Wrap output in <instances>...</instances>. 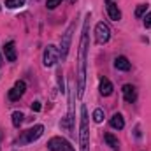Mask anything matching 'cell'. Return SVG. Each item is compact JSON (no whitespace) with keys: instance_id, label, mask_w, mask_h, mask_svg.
Returning <instances> with one entry per match:
<instances>
[{"instance_id":"obj_1","label":"cell","mask_w":151,"mask_h":151,"mask_svg":"<svg viewBox=\"0 0 151 151\" xmlns=\"http://www.w3.org/2000/svg\"><path fill=\"white\" fill-rule=\"evenodd\" d=\"M88 27H90V14H86L84 25H83V34L79 40V81H77V97L81 99L84 93V76H86V51H88Z\"/></svg>"},{"instance_id":"obj_2","label":"cell","mask_w":151,"mask_h":151,"mask_svg":"<svg viewBox=\"0 0 151 151\" xmlns=\"http://www.w3.org/2000/svg\"><path fill=\"white\" fill-rule=\"evenodd\" d=\"M79 146L81 151H90V128H88V111L81 107V123H79Z\"/></svg>"},{"instance_id":"obj_3","label":"cell","mask_w":151,"mask_h":151,"mask_svg":"<svg viewBox=\"0 0 151 151\" xmlns=\"http://www.w3.org/2000/svg\"><path fill=\"white\" fill-rule=\"evenodd\" d=\"M44 134V127L42 125H35V127H32V128H28V130H25L18 139H16V146L19 144V146H23V144H30V142H34V141H37L39 137Z\"/></svg>"},{"instance_id":"obj_4","label":"cell","mask_w":151,"mask_h":151,"mask_svg":"<svg viewBox=\"0 0 151 151\" xmlns=\"http://www.w3.org/2000/svg\"><path fill=\"white\" fill-rule=\"evenodd\" d=\"M74 28H76V25H74V23H70V25H69V28L65 30V34L62 35L60 47H58V51H60V58H62V60H65V58H67V55H69V49H70V42H72V34H74Z\"/></svg>"},{"instance_id":"obj_5","label":"cell","mask_w":151,"mask_h":151,"mask_svg":"<svg viewBox=\"0 0 151 151\" xmlns=\"http://www.w3.org/2000/svg\"><path fill=\"white\" fill-rule=\"evenodd\" d=\"M58 58H60L58 47L53 46V44H47V47L44 49V55H42V63H44L46 67H53V65L58 62Z\"/></svg>"},{"instance_id":"obj_6","label":"cell","mask_w":151,"mask_h":151,"mask_svg":"<svg viewBox=\"0 0 151 151\" xmlns=\"http://www.w3.org/2000/svg\"><path fill=\"white\" fill-rule=\"evenodd\" d=\"M47 150L49 151H76L70 142L63 137H51L47 141Z\"/></svg>"},{"instance_id":"obj_7","label":"cell","mask_w":151,"mask_h":151,"mask_svg":"<svg viewBox=\"0 0 151 151\" xmlns=\"http://www.w3.org/2000/svg\"><path fill=\"white\" fill-rule=\"evenodd\" d=\"M109 39H111V30H109V27H107L104 21L97 23V27H95V40H97V44H107Z\"/></svg>"},{"instance_id":"obj_8","label":"cell","mask_w":151,"mask_h":151,"mask_svg":"<svg viewBox=\"0 0 151 151\" xmlns=\"http://www.w3.org/2000/svg\"><path fill=\"white\" fill-rule=\"evenodd\" d=\"M25 91H27V83H25V81H18V83L12 86V90H9V99H11L12 102H16V100H19V99L25 95Z\"/></svg>"},{"instance_id":"obj_9","label":"cell","mask_w":151,"mask_h":151,"mask_svg":"<svg viewBox=\"0 0 151 151\" xmlns=\"http://www.w3.org/2000/svg\"><path fill=\"white\" fill-rule=\"evenodd\" d=\"M121 91H123V99H125L128 104H134V102L137 100V90H135V86H132V84H125Z\"/></svg>"},{"instance_id":"obj_10","label":"cell","mask_w":151,"mask_h":151,"mask_svg":"<svg viewBox=\"0 0 151 151\" xmlns=\"http://www.w3.org/2000/svg\"><path fill=\"white\" fill-rule=\"evenodd\" d=\"M4 55H5V60L7 62H16V58H18V55H16V47H14V42L12 40H9V42H5V46H4Z\"/></svg>"},{"instance_id":"obj_11","label":"cell","mask_w":151,"mask_h":151,"mask_svg":"<svg viewBox=\"0 0 151 151\" xmlns=\"http://www.w3.org/2000/svg\"><path fill=\"white\" fill-rule=\"evenodd\" d=\"M114 67H116L118 70L127 72V70H130V69H132V63L128 62V58H127V56H116V60H114Z\"/></svg>"},{"instance_id":"obj_12","label":"cell","mask_w":151,"mask_h":151,"mask_svg":"<svg viewBox=\"0 0 151 151\" xmlns=\"http://www.w3.org/2000/svg\"><path fill=\"white\" fill-rule=\"evenodd\" d=\"M106 5H107V14H109V18H111L113 21H119V19H121V11L118 9V5H116L114 2H107Z\"/></svg>"},{"instance_id":"obj_13","label":"cell","mask_w":151,"mask_h":151,"mask_svg":"<svg viewBox=\"0 0 151 151\" xmlns=\"http://www.w3.org/2000/svg\"><path fill=\"white\" fill-rule=\"evenodd\" d=\"M109 125L113 127V128H116V130H123L125 128V119H123V116L119 113L113 114V118L109 119Z\"/></svg>"},{"instance_id":"obj_14","label":"cell","mask_w":151,"mask_h":151,"mask_svg":"<svg viewBox=\"0 0 151 151\" xmlns=\"http://www.w3.org/2000/svg\"><path fill=\"white\" fill-rule=\"evenodd\" d=\"M113 93V83L109 81V79H102L100 81V95H104V97H109Z\"/></svg>"},{"instance_id":"obj_15","label":"cell","mask_w":151,"mask_h":151,"mask_svg":"<svg viewBox=\"0 0 151 151\" xmlns=\"http://www.w3.org/2000/svg\"><path fill=\"white\" fill-rule=\"evenodd\" d=\"M104 141H106V144H107L109 148H113V150H118V146H119L118 139L114 137L113 134H104Z\"/></svg>"},{"instance_id":"obj_16","label":"cell","mask_w":151,"mask_h":151,"mask_svg":"<svg viewBox=\"0 0 151 151\" xmlns=\"http://www.w3.org/2000/svg\"><path fill=\"white\" fill-rule=\"evenodd\" d=\"M23 118H25V116H23L21 111H14V113H12V125H14L16 128H19L21 123H23Z\"/></svg>"},{"instance_id":"obj_17","label":"cell","mask_w":151,"mask_h":151,"mask_svg":"<svg viewBox=\"0 0 151 151\" xmlns=\"http://www.w3.org/2000/svg\"><path fill=\"white\" fill-rule=\"evenodd\" d=\"M25 2H27V0H5V5H7L9 9H16V7L25 5Z\"/></svg>"},{"instance_id":"obj_18","label":"cell","mask_w":151,"mask_h":151,"mask_svg":"<svg viewBox=\"0 0 151 151\" xmlns=\"http://www.w3.org/2000/svg\"><path fill=\"white\" fill-rule=\"evenodd\" d=\"M91 118H93L95 123H102V121H104V111H102V109H95L93 114H91Z\"/></svg>"},{"instance_id":"obj_19","label":"cell","mask_w":151,"mask_h":151,"mask_svg":"<svg viewBox=\"0 0 151 151\" xmlns=\"http://www.w3.org/2000/svg\"><path fill=\"white\" fill-rule=\"evenodd\" d=\"M146 11H148V4L137 5V9H135V18H142V16L146 14Z\"/></svg>"},{"instance_id":"obj_20","label":"cell","mask_w":151,"mask_h":151,"mask_svg":"<svg viewBox=\"0 0 151 151\" xmlns=\"http://www.w3.org/2000/svg\"><path fill=\"white\" fill-rule=\"evenodd\" d=\"M60 4H62V0H47V2H46L47 9H56Z\"/></svg>"},{"instance_id":"obj_21","label":"cell","mask_w":151,"mask_h":151,"mask_svg":"<svg viewBox=\"0 0 151 151\" xmlns=\"http://www.w3.org/2000/svg\"><path fill=\"white\" fill-rule=\"evenodd\" d=\"M144 27L146 28H151V12L144 14Z\"/></svg>"},{"instance_id":"obj_22","label":"cell","mask_w":151,"mask_h":151,"mask_svg":"<svg viewBox=\"0 0 151 151\" xmlns=\"http://www.w3.org/2000/svg\"><path fill=\"white\" fill-rule=\"evenodd\" d=\"M32 111H34V113H39V111H40V102H34V104H32Z\"/></svg>"},{"instance_id":"obj_23","label":"cell","mask_w":151,"mask_h":151,"mask_svg":"<svg viewBox=\"0 0 151 151\" xmlns=\"http://www.w3.org/2000/svg\"><path fill=\"white\" fill-rule=\"evenodd\" d=\"M2 63H4V58H2V55H0V65H2Z\"/></svg>"},{"instance_id":"obj_24","label":"cell","mask_w":151,"mask_h":151,"mask_svg":"<svg viewBox=\"0 0 151 151\" xmlns=\"http://www.w3.org/2000/svg\"><path fill=\"white\" fill-rule=\"evenodd\" d=\"M70 4H76V0H70Z\"/></svg>"},{"instance_id":"obj_25","label":"cell","mask_w":151,"mask_h":151,"mask_svg":"<svg viewBox=\"0 0 151 151\" xmlns=\"http://www.w3.org/2000/svg\"><path fill=\"white\" fill-rule=\"evenodd\" d=\"M107 2H113V0H107Z\"/></svg>"}]
</instances>
